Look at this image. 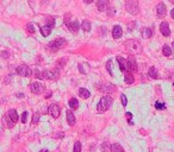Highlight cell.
<instances>
[{"mask_svg": "<svg viewBox=\"0 0 174 152\" xmlns=\"http://www.w3.org/2000/svg\"><path fill=\"white\" fill-rule=\"evenodd\" d=\"M111 105H112V98L109 96V95L103 96V98L100 99L99 103H98V107H97V108H98V112H100V113L106 112V111L111 107Z\"/></svg>", "mask_w": 174, "mask_h": 152, "instance_id": "cell-1", "label": "cell"}, {"mask_svg": "<svg viewBox=\"0 0 174 152\" xmlns=\"http://www.w3.org/2000/svg\"><path fill=\"white\" fill-rule=\"evenodd\" d=\"M125 9L130 14H136L138 13L139 6H138V1L137 0H127L125 1Z\"/></svg>", "mask_w": 174, "mask_h": 152, "instance_id": "cell-2", "label": "cell"}, {"mask_svg": "<svg viewBox=\"0 0 174 152\" xmlns=\"http://www.w3.org/2000/svg\"><path fill=\"white\" fill-rule=\"evenodd\" d=\"M65 43H66V39H63V38H57V39L52 41L51 43H49L48 49H49L50 51H57L59 49H61V46H62Z\"/></svg>", "mask_w": 174, "mask_h": 152, "instance_id": "cell-3", "label": "cell"}, {"mask_svg": "<svg viewBox=\"0 0 174 152\" xmlns=\"http://www.w3.org/2000/svg\"><path fill=\"white\" fill-rule=\"evenodd\" d=\"M125 46H127L131 52H134V54L141 51V45H139L136 41H127V42H125Z\"/></svg>", "mask_w": 174, "mask_h": 152, "instance_id": "cell-4", "label": "cell"}, {"mask_svg": "<svg viewBox=\"0 0 174 152\" xmlns=\"http://www.w3.org/2000/svg\"><path fill=\"white\" fill-rule=\"evenodd\" d=\"M17 74H18L19 76L27 77V76H31L32 70L29 68V67H26V66H19V67L17 68Z\"/></svg>", "mask_w": 174, "mask_h": 152, "instance_id": "cell-5", "label": "cell"}, {"mask_svg": "<svg viewBox=\"0 0 174 152\" xmlns=\"http://www.w3.org/2000/svg\"><path fill=\"white\" fill-rule=\"evenodd\" d=\"M30 88H31V92L34 94H41L43 90H44V86L41 82H34V83H31Z\"/></svg>", "mask_w": 174, "mask_h": 152, "instance_id": "cell-6", "label": "cell"}, {"mask_svg": "<svg viewBox=\"0 0 174 152\" xmlns=\"http://www.w3.org/2000/svg\"><path fill=\"white\" fill-rule=\"evenodd\" d=\"M127 63H128V70L131 71V73H136L137 71V63H136V61L134 57H130L128 61H127Z\"/></svg>", "mask_w": 174, "mask_h": 152, "instance_id": "cell-7", "label": "cell"}, {"mask_svg": "<svg viewBox=\"0 0 174 152\" xmlns=\"http://www.w3.org/2000/svg\"><path fill=\"white\" fill-rule=\"evenodd\" d=\"M160 31H161V34H162L163 36H166V37H168V36L170 35L169 25H168L167 21H162V23L160 24Z\"/></svg>", "mask_w": 174, "mask_h": 152, "instance_id": "cell-8", "label": "cell"}, {"mask_svg": "<svg viewBox=\"0 0 174 152\" xmlns=\"http://www.w3.org/2000/svg\"><path fill=\"white\" fill-rule=\"evenodd\" d=\"M60 112H61L60 107L57 106V105H55V103H52V105L49 107V113H50L54 118H59V116H60Z\"/></svg>", "mask_w": 174, "mask_h": 152, "instance_id": "cell-9", "label": "cell"}, {"mask_svg": "<svg viewBox=\"0 0 174 152\" xmlns=\"http://www.w3.org/2000/svg\"><path fill=\"white\" fill-rule=\"evenodd\" d=\"M122 35H123L122 27H121L119 25H116V26L113 27V30H112V36H113V38H114V39H118V38L122 37Z\"/></svg>", "mask_w": 174, "mask_h": 152, "instance_id": "cell-10", "label": "cell"}, {"mask_svg": "<svg viewBox=\"0 0 174 152\" xmlns=\"http://www.w3.org/2000/svg\"><path fill=\"white\" fill-rule=\"evenodd\" d=\"M97 7L100 12H104L109 7V0H98L97 1Z\"/></svg>", "mask_w": 174, "mask_h": 152, "instance_id": "cell-11", "label": "cell"}, {"mask_svg": "<svg viewBox=\"0 0 174 152\" xmlns=\"http://www.w3.org/2000/svg\"><path fill=\"white\" fill-rule=\"evenodd\" d=\"M156 13L159 17H165L166 13H167V9H166V5L163 3H160L157 6H156Z\"/></svg>", "mask_w": 174, "mask_h": 152, "instance_id": "cell-12", "label": "cell"}, {"mask_svg": "<svg viewBox=\"0 0 174 152\" xmlns=\"http://www.w3.org/2000/svg\"><path fill=\"white\" fill-rule=\"evenodd\" d=\"M43 76L45 78H49V80H54L56 78L57 76H59V71H56V70H45L43 73Z\"/></svg>", "mask_w": 174, "mask_h": 152, "instance_id": "cell-13", "label": "cell"}, {"mask_svg": "<svg viewBox=\"0 0 174 152\" xmlns=\"http://www.w3.org/2000/svg\"><path fill=\"white\" fill-rule=\"evenodd\" d=\"M154 31H153V29L152 27H144L142 30V37L143 38H150L153 36Z\"/></svg>", "mask_w": 174, "mask_h": 152, "instance_id": "cell-14", "label": "cell"}, {"mask_svg": "<svg viewBox=\"0 0 174 152\" xmlns=\"http://www.w3.org/2000/svg\"><path fill=\"white\" fill-rule=\"evenodd\" d=\"M68 29L70 30V32L76 34L79 31V23H78V20H74L72 23H68Z\"/></svg>", "mask_w": 174, "mask_h": 152, "instance_id": "cell-15", "label": "cell"}, {"mask_svg": "<svg viewBox=\"0 0 174 152\" xmlns=\"http://www.w3.org/2000/svg\"><path fill=\"white\" fill-rule=\"evenodd\" d=\"M67 123L70 126H74L75 125V115L73 114L72 111H67Z\"/></svg>", "mask_w": 174, "mask_h": 152, "instance_id": "cell-16", "label": "cell"}, {"mask_svg": "<svg viewBox=\"0 0 174 152\" xmlns=\"http://www.w3.org/2000/svg\"><path fill=\"white\" fill-rule=\"evenodd\" d=\"M117 61H118V63H119V68H121V70H122V71L128 70V63L124 61V58H123V57L118 56V57H117Z\"/></svg>", "mask_w": 174, "mask_h": 152, "instance_id": "cell-17", "label": "cell"}, {"mask_svg": "<svg viewBox=\"0 0 174 152\" xmlns=\"http://www.w3.org/2000/svg\"><path fill=\"white\" fill-rule=\"evenodd\" d=\"M7 115L11 118V120L13 121L14 124L18 121V118H19V116H18V113H17V111H16V109H10V111H9V113H7Z\"/></svg>", "mask_w": 174, "mask_h": 152, "instance_id": "cell-18", "label": "cell"}, {"mask_svg": "<svg viewBox=\"0 0 174 152\" xmlns=\"http://www.w3.org/2000/svg\"><path fill=\"white\" fill-rule=\"evenodd\" d=\"M79 95H80L82 99H87V98H90L91 93H90L87 89H85V88H80V89H79Z\"/></svg>", "mask_w": 174, "mask_h": 152, "instance_id": "cell-19", "label": "cell"}, {"mask_svg": "<svg viewBox=\"0 0 174 152\" xmlns=\"http://www.w3.org/2000/svg\"><path fill=\"white\" fill-rule=\"evenodd\" d=\"M111 152H124V148L119 144L114 143V144L111 145Z\"/></svg>", "mask_w": 174, "mask_h": 152, "instance_id": "cell-20", "label": "cell"}, {"mask_svg": "<svg viewBox=\"0 0 174 152\" xmlns=\"http://www.w3.org/2000/svg\"><path fill=\"white\" fill-rule=\"evenodd\" d=\"M41 34L44 36V37H48L50 34H51V27L50 26H43V27H41Z\"/></svg>", "mask_w": 174, "mask_h": 152, "instance_id": "cell-21", "label": "cell"}, {"mask_svg": "<svg viewBox=\"0 0 174 152\" xmlns=\"http://www.w3.org/2000/svg\"><path fill=\"white\" fill-rule=\"evenodd\" d=\"M81 29L83 30L85 32L91 31V23H90L88 20H83V21H82V24H81Z\"/></svg>", "mask_w": 174, "mask_h": 152, "instance_id": "cell-22", "label": "cell"}, {"mask_svg": "<svg viewBox=\"0 0 174 152\" xmlns=\"http://www.w3.org/2000/svg\"><path fill=\"white\" fill-rule=\"evenodd\" d=\"M100 89L103 90V92H105V93H112L113 90H114V87H113L112 84L109 83V84H105L104 87H101Z\"/></svg>", "mask_w": 174, "mask_h": 152, "instance_id": "cell-23", "label": "cell"}, {"mask_svg": "<svg viewBox=\"0 0 174 152\" xmlns=\"http://www.w3.org/2000/svg\"><path fill=\"white\" fill-rule=\"evenodd\" d=\"M148 74H149V76H150L152 78H157V77H159V74H157V70H156L155 67H152V68L149 69Z\"/></svg>", "mask_w": 174, "mask_h": 152, "instance_id": "cell-24", "label": "cell"}, {"mask_svg": "<svg viewBox=\"0 0 174 152\" xmlns=\"http://www.w3.org/2000/svg\"><path fill=\"white\" fill-rule=\"evenodd\" d=\"M69 107L72 108V109H78L79 108V101L76 100V99H70L69 100Z\"/></svg>", "mask_w": 174, "mask_h": 152, "instance_id": "cell-25", "label": "cell"}, {"mask_svg": "<svg viewBox=\"0 0 174 152\" xmlns=\"http://www.w3.org/2000/svg\"><path fill=\"white\" fill-rule=\"evenodd\" d=\"M162 54H163L166 57L170 56V55H172V48H169L168 45H163V48H162Z\"/></svg>", "mask_w": 174, "mask_h": 152, "instance_id": "cell-26", "label": "cell"}, {"mask_svg": "<svg viewBox=\"0 0 174 152\" xmlns=\"http://www.w3.org/2000/svg\"><path fill=\"white\" fill-rule=\"evenodd\" d=\"M124 81H125V83L131 84V83H134V76L131 74H125L124 75Z\"/></svg>", "mask_w": 174, "mask_h": 152, "instance_id": "cell-27", "label": "cell"}, {"mask_svg": "<svg viewBox=\"0 0 174 152\" xmlns=\"http://www.w3.org/2000/svg\"><path fill=\"white\" fill-rule=\"evenodd\" d=\"M73 152H81V143L80 141H76L74 144V151Z\"/></svg>", "mask_w": 174, "mask_h": 152, "instance_id": "cell-28", "label": "cell"}, {"mask_svg": "<svg viewBox=\"0 0 174 152\" xmlns=\"http://www.w3.org/2000/svg\"><path fill=\"white\" fill-rule=\"evenodd\" d=\"M54 24H55V20H54V18H51V17H49V18H47V26H54Z\"/></svg>", "mask_w": 174, "mask_h": 152, "instance_id": "cell-29", "label": "cell"}, {"mask_svg": "<svg viewBox=\"0 0 174 152\" xmlns=\"http://www.w3.org/2000/svg\"><path fill=\"white\" fill-rule=\"evenodd\" d=\"M27 115H29L27 112H24V113L22 114V123H23V124H26V121H27Z\"/></svg>", "mask_w": 174, "mask_h": 152, "instance_id": "cell-30", "label": "cell"}, {"mask_svg": "<svg viewBox=\"0 0 174 152\" xmlns=\"http://www.w3.org/2000/svg\"><path fill=\"white\" fill-rule=\"evenodd\" d=\"M6 119H7V126H9L10 128H12V127L14 126V123H13V121L11 120V118H10L9 115H6Z\"/></svg>", "mask_w": 174, "mask_h": 152, "instance_id": "cell-31", "label": "cell"}, {"mask_svg": "<svg viewBox=\"0 0 174 152\" xmlns=\"http://www.w3.org/2000/svg\"><path fill=\"white\" fill-rule=\"evenodd\" d=\"M34 74H35V77H36V78H43V77H44V76H43V73H41L40 70H35Z\"/></svg>", "mask_w": 174, "mask_h": 152, "instance_id": "cell-32", "label": "cell"}, {"mask_svg": "<svg viewBox=\"0 0 174 152\" xmlns=\"http://www.w3.org/2000/svg\"><path fill=\"white\" fill-rule=\"evenodd\" d=\"M121 101H122V105H123L124 107L128 105V100H127V96H125L124 94H122V95H121Z\"/></svg>", "mask_w": 174, "mask_h": 152, "instance_id": "cell-33", "label": "cell"}, {"mask_svg": "<svg viewBox=\"0 0 174 152\" xmlns=\"http://www.w3.org/2000/svg\"><path fill=\"white\" fill-rule=\"evenodd\" d=\"M111 64H112L111 61H107V62H106V69H107V71L110 73V75H113V73H112V70H111Z\"/></svg>", "mask_w": 174, "mask_h": 152, "instance_id": "cell-34", "label": "cell"}, {"mask_svg": "<svg viewBox=\"0 0 174 152\" xmlns=\"http://www.w3.org/2000/svg\"><path fill=\"white\" fill-rule=\"evenodd\" d=\"M27 31L30 32V34H34L35 32V29H34V25L32 24H29L27 25Z\"/></svg>", "mask_w": 174, "mask_h": 152, "instance_id": "cell-35", "label": "cell"}, {"mask_svg": "<svg viewBox=\"0 0 174 152\" xmlns=\"http://www.w3.org/2000/svg\"><path fill=\"white\" fill-rule=\"evenodd\" d=\"M38 120H40V114L36 113L35 116H34V119H32V124H37V121H38Z\"/></svg>", "mask_w": 174, "mask_h": 152, "instance_id": "cell-36", "label": "cell"}, {"mask_svg": "<svg viewBox=\"0 0 174 152\" xmlns=\"http://www.w3.org/2000/svg\"><path fill=\"white\" fill-rule=\"evenodd\" d=\"M155 107H156L157 109H161V108L163 109V108H165V106H163V103H160V102H156V105H155Z\"/></svg>", "mask_w": 174, "mask_h": 152, "instance_id": "cell-37", "label": "cell"}, {"mask_svg": "<svg viewBox=\"0 0 174 152\" xmlns=\"http://www.w3.org/2000/svg\"><path fill=\"white\" fill-rule=\"evenodd\" d=\"M107 148H109V147H107V144H106V143L101 145V151H103V152H105V151H107Z\"/></svg>", "mask_w": 174, "mask_h": 152, "instance_id": "cell-38", "label": "cell"}, {"mask_svg": "<svg viewBox=\"0 0 174 152\" xmlns=\"http://www.w3.org/2000/svg\"><path fill=\"white\" fill-rule=\"evenodd\" d=\"M83 3H86V4H91V3H93V0H83Z\"/></svg>", "mask_w": 174, "mask_h": 152, "instance_id": "cell-39", "label": "cell"}, {"mask_svg": "<svg viewBox=\"0 0 174 152\" xmlns=\"http://www.w3.org/2000/svg\"><path fill=\"white\" fill-rule=\"evenodd\" d=\"M50 96H51V92H49V93L45 95V98H47V99H48V98H50Z\"/></svg>", "mask_w": 174, "mask_h": 152, "instance_id": "cell-40", "label": "cell"}, {"mask_svg": "<svg viewBox=\"0 0 174 152\" xmlns=\"http://www.w3.org/2000/svg\"><path fill=\"white\" fill-rule=\"evenodd\" d=\"M170 16H172V18H173V19H174V9H173V10H172V12H170Z\"/></svg>", "mask_w": 174, "mask_h": 152, "instance_id": "cell-41", "label": "cell"}, {"mask_svg": "<svg viewBox=\"0 0 174 152\" xmlns=\"http://www.w3.org/2000/svg\"><path fill=\"white\" fill-rule=\"evenodd\" d=\"M17 96H18V98H23V94H22V93H20V94H17Z\"/></svg>", "mask_w": 174, "mask_h": 152, "instance_id": "cell-42", "label": "cell"}, {"mask_svg": "<svg viewBox=\"0 0 174 152\" xmlns=\"http://www.w3.org/2000/svg\"><path fill=\"white\" fill-rule=\"evenodd\" d=\"M169 1H170L172 4H174V0H169Z\"/></svg>", "mask_w": 174, "mask_h": 152, "instance_id": "cell-43", "label": "cell"}, {"mask_svg": "<svg viewBox=\"0 0 174 152\" xmlns=\"http://www.w3.org/2000/svg\"><path fill=\"white\" fill-rule=\"evenodd\" d=\"M172 45H173V48H174V42H173V43H172Z\"/></svg>", "mask_w": 174, "mask_h": 152, "instance_id": "cell-44", "label": "cell"}]
</instances>
